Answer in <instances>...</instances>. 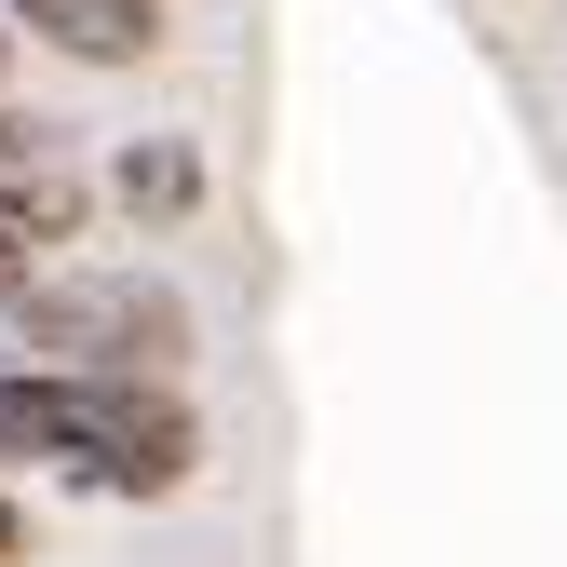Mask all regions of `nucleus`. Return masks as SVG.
<instances>
[{
    "instance_id": "nucleus-1",
    "label": "nucleus",
    "mask_w": 567,
    "mask_h": 567,
    "mask_svg": "<svg viewBox=\"0 0 567 567\" xmlns=\"http://www.w3.org/2000/svg\"><path fill=\"white\" fill-rule=\"evenodd\" d=\"M0 460H41L95 501H176L203 473V419L189 392H150V379H41L14 365L0 379Z\"/></svg>"
},
{
    "instance_id": "nucleus-2",
    "label": "nucleus",
    "mask_w": 567,
    "mask_h": 567,
    "mask_svg": "<svg viewBox=\"0 0 567 567\" xmlns=\"http://www.w3.org/2000/svg\"><path fill=\"white\" fill-rule=\"evenodd\" d=\"M0 338L41 379H150V392H176L189 298L163 270H135V257H41V270H0Z\"/></svg>"
},
{
    "instance_id": "nucleus-3",
    "label": "nucleus",
    "mask_w": 567,
    "mask_h": 567,
    "mask_svg": "<svg viewBox=\"0 0 567 567\" xmlns=\"http://www.w3.org/2000/svg\"><path fill=\"white\" fill-rule=\"evenodd\" d=\"M82 217H95V176L68 163L41 122H14V109H0V270L82 257Z\"/></svg>"
},
{
    "instance_id": "nucleus-4",
    "label": "nucleus",
    "mask_w": 567,
    "mask_h": 567,
    "mask_svg": "<svg viewBox=\"0 0 567 567\" xmlns=\"http://www.w3.org/2000/svg\"><path fill=\"white\" fill-rule=\"evenodd\" d=\"M14 41L68 54V68H150L163 54V0H0Z\"/></svg>"
},
{
    "instance_id": "nucleus-5",
    "label": "nucleus",
    "mask_w": 567,
    "mask_h": 567,
    "mask_svg": "<svg viewBox=\"0 0 567 567\" xmlns=\"http://www.w3.org/2000/svg\"><path fill=\"white\" fill-rule=\"evenodd\" d=\"M109 203L150 217V230H176L189 203H203V150H189V135H135V150L109 163Z\"/></svg>"
},
{
    "instance_id": "nucleus-6",
    "label": "nucleus",
    "mask_w": 567,
    "mask_h": 567,
    "mask_svg": "<svg viewBox=\"0 0 567 567\" xmlns=\"http://www.w3.org/2000/svg\"><path fill=\"white\" fill-rule=\"evenodd\" d=\"M0 82H14V14H0Z\"/></svg>"
}]
</instances>
